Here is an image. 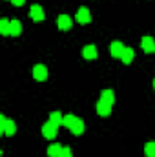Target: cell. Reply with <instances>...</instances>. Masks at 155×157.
Wrapping results in <instances>:
<instances>
[{
    "mask_svg": "<svg viewBox=\"0 0 155 157\" xmlns=\"http://www.w3.org/2000/svg\"><path fill=\"white\" fill-rule=\"evenodd\" d=\"M100 99L113 106V102H115V93H113L112 90H102V91H100Z\"/></svg>",
    "mask_w": 155,
    "mask_h": 157,
    "instance_id": "cell-16",
    "label": "cell"
},
{
    "mask_svg": "<svg viewBox=\"0 0 155 157\" xmlns=\"http://www.w3.org/2000/svg\"><path fill=\"white\" fill-rule=\"evenodd\" d=\"M33 77H35V80H39V82L47 80V68L44 64H37L33 68Z\"/></svg>",
    "mask_w": 155,
    "mask_h": 157,
    "instance_id": "cell-5",
    "label": "cell"
},
{
    "mask_svg": "<svg viewBox=\"0 0 155 157\" xmlns=\"http://www.w3.org/2000/svg\"><path fill=\"white\" fill-rule=\"evenodd\" d=\"M24 2H26V0H11V4L17 6V7H18V6H24Z\"/></svg>",
    "mask_w": 155,
    "mask_h": 157,
    "instance_id": "cell-20",
    "label": "cell"
},
{
    "mask_svg": "<svg viewBox=\"0 0 155 157\" xmlns=\"http://www.w3.org/2000/svg\"><path fill=\"white\" fill-rule=\"evenodd\" d=\"M22 33V24H20V20H11V37H18Z\"/></svg>",
    "mask_w": 155,
    "mask_h": 157,
    "instance_id": "cell-17",
    "label": "cell"
},
{
    "mask_svg": "<svg viewBox=\"0 0 155 157\" xmlns=\"http://www.w3.org/2000/svg\"><path fill=\"white\" fill-rule=\"evenodd\" d=\"M49 122L55 124L57 128H59V126H64V115H62L60 112H51V113H49Z\"/></svg>",
    "mask_w": 155,
    "mask_h": 157,
    "instance_id": "cell-12",
    "label": "cell"
},
{
    "mask_svg": "<svg viewBox=\"0 0 155 157\" xmlns=\"http://www.w3.org/2000/svg\"><path fill=\"white\" fill-rule=\"evenodd\" d=\"M42 135H44V139H55V137H57V126L47 121V122L42 126Z\"/></svg>",
    "mask_w": 155,
    "mask_h": 157,
    "instance_id": "cell-8",
    "label": "cell"
},
{
    "mask_svg": "<svg viewBox=\"0 0 155 157\" xmlns=\"http://www.w3.org/2000/svg\"><path fill=\"white\" fill-rule=\"evenodd\" d=\"M133 57H135L133 49H131V48H124V51H122V57H120V60H122V64H131Z\"/></svg>",
    "mask_w": 155,
    "mask_h": 157,
    "instance_id": "cell-14",
    "label": "cell"
},
{
    "mask_svg": "<svg viewBox=\"0 0 155 157\" xmlns=\"http://www.w3.org/2000/svg\"><path fill=\"white\" fill-rule=\"evenodd\" d=\"M97 113L100 115V117H108L110 113H112V104H108L106 101H99L97 102Z\"/></svg>",
    "mask_w": 155,
    "mask_h": 157,
    "instance_id": "cell-10",
    "label": "cell"
},
{
    "mask_svg": "<svg viewBox=\"0 0 155 157\" xmlns=\"http://www.w3.org/2000/svg\"><path fill=\"white\" fill-rule=\"evenodd\" d=\"M0 33H2L4 37H9V35H11V20L0 18Z\"/></svg>",
    "mask_w": 155,
    "mask_h": 157,
    "instance_id": "cell-13",
    "label": "cell"
},
{
    "mask_svg": "<svg viewBox=\"0 0 155 157\" xmlns=\"http://www.w3.org/2000/svg\"><path fill=\"white\" fill-rule=\"evenodd\" d=\"M62 144H59V143H55V144H49L47 146V155L49 157H60V152H62Z\"/></svg>",
    "mask_w": 155,
    "mask_h": 157,
    "instance_id": "cell-15",
    "label": "cell"
},
{
    "mask_svg": "<svg viewBox=\"0 0 155 157\" xmlns=\"http://www.w3.org/2000/svg\"><path fill=\"white\" fill-rule=\"evenodd\" d=\"M9 2H11V0H9Z\"/></svg>",
    "mask_w": 155,
    "mask_h": 157,
    "instance_id": "cell-22",
    "label": "cell"
},
{
    "mask_svg": "<svg viewBox=\"0 0 155 157\" xmlns=\"http://www.w3.org/2000/svg\"><path fill=\"white\" fill-rule=\"evenodd\" d=\"M15 132H17L15 121L7 119L6 115H0V133L2 135H15Z\"/></svg>",
    "mask_w": 155,
    "mask_h": 157,
    "instance_id": "cell-2",
    "label": "cell"
},
{
    "mask_svg": "<svg viewBox=\"0 0 155 157\" xmlns=\"http://www.w3.org/2000/svg\"><path fill=\"white\" fill-rule=\"evenodd\" d=\"M57 26H59V29L68 31V29L73 26V20H71L70 15H59V18H57Z\"/></svg>",
    "mask_w": 155,
    "mask_h": 157,
    "instance_id": "cell-6",
    "label": "cell"
},
{
    "mask_svg": "<svg viewBox=\"0 0 155 157\" xmlns=\"http://www.w3.org/2000/svg\"><path fill=\"white\" fill-rule=\"evenodd\" d=\"M144 154H146V157H155V143L153 141L144 144Z\"/></svg>",
    "mask_w": 155,
    "mask_h": 157,
    "instance_id": "cell-18",
    "label": "cell"
},
{
    "mask_svg": "<svg viewBox=\"0 0 155 157\" xmlns=\"http://www.w3.org/2000/svg\"><path fill=\"white\" fill-rule=\"evenodd\" d=\"M124 48H126V46H124L120 40H113V42H112V46H110V53H112V57H113V59H120V57H122Z\"/></svg>",
    "mask_w": 155,
    "mask_h": 157,
    "instance_id": "cell-7",
    "label": "cell"
},
{
    "mask_svg": "<svg viewBox=\"0 0 155 157\" xmlns=\"http://www.w3.org/2000/svg\"><path fill=\"white\" fill-rule=\"evenodd\" d=\"M97 48L93 46V44H88V46H84V49H82V57L84 59H88V60H95L97 59Z\"/></svg>",
    "mask_w": 155,
    "mask_h": 157,
    "instance_id": "cell-11",
    "label": "cell"
},
{
    "mask_svg": "<svg viewBox=\"0 0 155 157\" xmlns=\"http://www.w3.org/2000/svg\"><path fill=\"white\" fill-rule=\"evenodd\" d=\"M64 126L71 132V133H75V135H80L82 132H84V122H82V119L75 117V115H64Z\"/></svg>",
    "mask_w": 155,
    "mask_h": 157,
    "instance_id": "cell-1",
    "label": "cell"
},
{
    "mask_svg": "<svg viewBox=\"0 0 155 157\" xmlns=\"http://www.w3.org/2000/svg\"><path fill=\"white\" fill-rule=\"evenodd\" d=\"M75 20H77L78 24H89V22H91V13H89V9H88V7H80L77 11V15H75Z\"/></svg>",
    "mask_w": 155,
    "mask_h": 157,
    "instance_id": "cell-3",
    "label": "cell"
},
{
    "mask_svg": "<svg viewBox=\"0 0 155 157\" xmlns=\"http://www.w3.org/2000/svg\"><path fill=\"white\" fill-rule=\"evenodd\" d=\"M141 48L144 49V53H155V40L152 39L150 35L142 37V40H141Z\"/></svg>",
    "mask_w": 155,
    "mask_h": 157,
    "instance_id": "cell-9",
    "label": "cell"
},
{
    "mask_svg": "<svg viewBox=\"0 0 155 157\" xmlns=\"http://www.w3.org/2000/svg\"><path fill=\"white\" fill-rule=\"evenodd\" d=\"M29 17H31L33 22H42L44 20V9L40 7L39 4H33L29 7Z\"/></svg>",
    "mask_w": 155,
    "mask_h": 157,
    "instance_id": "cell-4",
    "label": "cell"
},
{
    "mask_svg": "<svg viewBox=\"0 0 155 157\" xmlns=\"http://www.w3.org/2000/svg\"><path fill=\"white\" fill-rule=\"evenodd\" d=\"M60 157H73L71 148H70V146H64V148H62V152H60Z\"/></svg>",
    "mask_w": 155,
    "mask_h": 157,
    "instance_id": "cell-19",
    "label": "cell"
},
{
    "mask_svg": "<svg viewBox=\"0 0 155 157\" xmlns=\"http://www.w3.org/2000/svg\"><path fill=\"white\" fill-rule=\"evenodd\" d=\"M153 90H155V78H153Z\"/></svg>",
    "mask_w": 155,
    "mask_h": 157,
    "instance_id": "cell-21",
    "label": "cell"
}]
</instances>
